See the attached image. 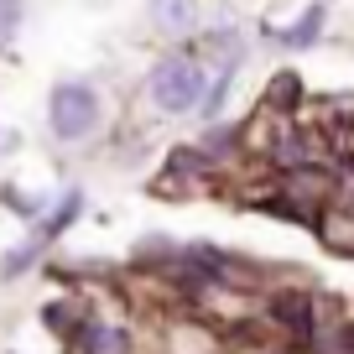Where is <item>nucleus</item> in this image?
Instances as JSON below:
<instances>
[{
    "label": "nucleus",
    "mask_w": 354,
    "mask_h": 354,
    "mask_svg": "<svg viewBox=\"0 0 354 354\" xmlns=\"http://www.w3.org/2000/svg\"><path fill=\"white\" fill-rule=\"evenodd\" d=\"M16 26H21V0H0V47L16 37Z\"/></svg>",
    "instance_id": "nucleus-6"
},
{
    "label": "nucleus",
    "mask_w": 354,
    "mask_h": 354,
    "mask_svg": "<svg viewBox=\"0 0 354 354\" xmlns=\"http://www.w3.org/2000/svg\"><path fill=\"white\" fill-rule=\"evenodd\" d=\"M318 21H323V6H313V11H308V16H302V21H297V26H292V32H287V37H281V42H287V47H308V42H313V37H318Z\"/></svg>",
    "instance_id": "nucleus-5"
},
{
    "label": "nucleus",
    "mask_w": 354,
    "mask_h": 354,
    "mask_svg": "<svg viewBox=\"0 0 354 354\" xmlns=\"http://www.w3.org/2000/svg\"><path fill=\"white\" fill-rule=\"evenodd\" d=\"M47 120H53L57 141H84V136L100 125V94L88 84H57L53 104H47Z\"/></svg>",
    "instance_id": "nucleus-1"
},
{
    "label": "nucleus",
    "mask_w": 354,
    "mask_h": 354,
    "mask_svg": "<svg viewBox=\"0 0 354 354\" xmlns=\"http://www.w3.org/2000/svg\"><path fill=\"white\" fill-rule=\"evenodd\" d=\"M198 94H203V68L198 63H188V57H167V63L151 68V100H156V110L183 115V110L198 104Z\"/></svg>",
    "instance_id": "nucleus-2"
},
{
    "label": "nucleus",
    "mask_w": 354,
    "mask_h": 354,
    "mask_svg": "<svg viewBox=\"0 0 354 354\" xmlns=\"http://www.w3.org/2000/svg\"><path fill=\"white\" fill-rule=\"evenodd\" d=\"M84 354H125V333L115 328V323H88Z\"/></svg>",
    "instance_id": "nucleus-3"
},
{
    "label": "nucleus",
    "mask_w": 354,
    "mask_h": 354,
    "mask_svg": "<svg viewBox=\"0 0 354 354\" xmlns=\"http://www.w3.org/2000/svg\"><path fill=\"white\" fill-rule=\"evenodd\" d=\"M156 26H167V32H188V26H193V0H156Z\"/></svg>",
    "instance_id": "nucleus-4"
}]
</instances>
